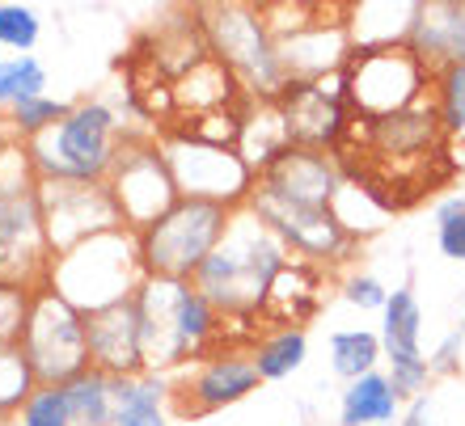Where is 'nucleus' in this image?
I'll list each match as a JSON object with an SVG mask.
<instances>
[{"label": "nucleus", "instance_id": "cd10ccee", "mask_svg": "<svg viewBox=\"0 0 465 426\" xmlns=\"http://www.w3.org/2000/svg\"><path fill=\"white\" fill-rule=\"evenodd\" d=\"M38 380L17 346H0V426H13L22 405L35 397Z\"/></svg>", "mask_w": 465, "mask_h": 426}, {"label": "nucleus", "instance_id": "6e6552de", "mask_svg": "<svg viewBox=\"0 0 465 426\" xmlns=\"http://www.w3.org/2000/svg\"><path fill=\"white\" fill-rule=\"evenodd\" d=\"M347 76V106L355 119H385V114H402L431 98V73L415 51L398 43V47H368L351 51L343 68Z\"/></svg>", "mask_w": 465, "mask_h": 426}, {"label": "nucleus", "instance_id": "72a5a7b5", "mask_svg": "<svg viewBox=\"0 0 465 426\" xmlns=\"http://www.w3.org/2000/svg\"><path fill=\"white\" fill-rule=\"evenodd\" d=\"M385 376H390V384H393V397L406 405L428 392L431 363H428V354H419V359H385Z\"/></svg>", "mask_w": 465, "mask_h": 426}, {"label": "nucleus", "instance_id": "0eeeda50", "mask_svg": "<svg viewBox=\"0 0 465 426\" xmlns=\"http://www.w3.org/2000/svg\"><path fill=\"white\" fill-rule=\"evenodd\" d=\"M17 351L25 354V363H30L38 384L64 389L68 380H76L81 372L94 367V359H89L85 313H81L68 295L55 292V287L35 292Z\"/></svg>", "mask_w": 465, "mask_h": 426}, {"label": "nucleus", "instance_id": "c85d7f7f", "mask_svg": "<svg viewBox=\"0 0 465 426\" xmlns=\"http://www.w3.org/2000/svg\"><path fill=\"white\" fill-rule=\"evenodd\" d=\"M431 106L440 114V127L449 135V144L461 140L465 144V63L440 68L431 76Z\"/></svg>", "mask_w": 465, "mask_h": 426}, {"label": "nucleus", "instance_id": "7ed1b4c3", "mask_svg": "<svg viewBox=\"0 0 465 426\" xmlns=\"http://www.w3.org/2000/svg\"><path fill=\"white\" fill-rule=\"evenodd\" d=\"M127 144V131L119 122V110L102 98H81L64 114L55 131L38 135L30 148L35 173L43 182H85L102 186L111 178L119 148Z\"/></svg>", "mask_w": 465, "mask_h": 426}, {"label": "nucleus", "instance_id": "2eb2a0df", "mask_svg": "<svg viewBox=\"0 0 465 426\" xmlns=\"http://www.w3.org/2000/svg\"><path fill=\"white\" fill-rule=\"evenodd\" d=\"M254 186L288 198V203H301V208H334V198L343 195V186H347V173L334 152L292 144L258 173Z\"/></svg>", "mask_w": 465, "mask_h": 426}, {"label": "nucleus", "instance_id": "bb28decb", "mask_svg": "<svg viewBox=\"0 0 465 426\" xmlns=\"http://www.w3.org/2000/svg\"><path fill=\"white\" fill-rule=\"evenodd\" d=\"M43 93H47V68L38 55H5L0 60V110L5 114L30 98H43Z\"/></svg>", "mask_w": 465, "mask_h": 426}, {"label": "nucleus", "instance_id": "9b49d317", "mask_svg": "<svg viewBox=\"0 0 465 426\" xmlns=\"http://www.w3.org/2000/svg\"><path fill=\"white\" fill-rule=\"evenodd\" d=\"M245 208L288 245V254H296L309 266L331 270V266H343L347 257L355 254V237L343 228V219L334 216V208H301V203H288V198L258 190V186Z\"/></svg>", "mask_w": 465, "mask_h": 426}, {"label": "nucleus", "instance_id": "4c0bfd02", "mask_svg": "<svg viewBox=\"0 0 465 426\" xmlns=\"http://www.w3.org/2000/svg\"><path fill=\"white\" fill-rule=\"evenodd\" d=\"M398 426H440V418H436V397L423 392V397H415V402H406Z\"/></svg>", "mask_w": 465, "mask_h": 426}, {"label": "nucleus", "instance_id": "f257e3e1", "mask_svg": "<svg viewBox=\"0 0 465 426\" xmlns=\"http://www.w3.org/2000/svg\"><path fill=\"white\" fill-rule=\"evenodd\" d=\"M288 262H292L288 245L250 208H237L224 241L216 245V254L199 266V275L191 283L216 305V313L229 325H250V321H258L271 283Z\"/></svg>", "mask_w": 465, "mask_h": 426}, {"label": "nucleus", "instance_id": "e433bc0d", "mask_svg": "<svg viewBox=\"0 0 465 426\" xmlns=\"http://www.w3.org/2000/svg\"><path fill=\"white\" fill-rule=\"evenodd\" d=\"M461 346H465L461 329H453L449 338H440V346H436V351L428 354L431 380H436V376H457V372H461Z\"/></svg>", "mask_w": 465, "mask_h": 426}, {"label": "nucleus", "instance_id": "f704fd0d", "mask_svg": "<svg viewBox=\"0 0 465 426\" xmlns=\"http://www.w3.org/2000/svg\"><path fill=\"white\" fill-rule=\"evenodd\" d=\"M30 300H35V292L0 283V346H17L22 342L25 317H30Z\"/></svg>", "mask_w": 465, "mask_h": 426}, {"label": "nucleus", "instance_id": "c756f323", "mask_svg": "<svg viewBox=\"0 0 465 426\" xmlns=\"http://www.w3.org/2000/svg\"><path fill=\"white\" fill-rule=\"evenodd\" d=\"M68 110H73V102H55L51 93L30 98V102H22V106H13L9 114H5V122H9V140L35 144L38 135H47V131H55V127H60Z\"/></svg>", "mask_w": 465, "mask_h": 426}, {"label": "nucleus", "instance_id": "9d476101", "mask_svg": "<svg viewBox=\"0 0 465 426\" xmlns=\"http://www.w3.org/2000/svg\"><path fill=\"white\" fill-rule=\"evenodd\" d=\"M106 190H111L114 208H119L123 228L135 232V237L144 228H153L183 198L178 186H173V173L165 165L157 135H127L111 178H106Z\"/></svg>", "mask_w": 465, "mask_h": 426}, {"label": "nucleus", "instance_id": "a211bd4d", "mask_svg": "<svg viewBox=\"0 0 465 426\" xmlns=\"http://www.w3.org/2000/svg\"><path fill=\"white\" fill-rule=\"evenodd\" d=\"M406 47L415 51L423 63H428L431 76L440 73V68L465 63V5H457V0H431V5H415Z\"/></svg>", "mask_w": 465, "mask_h": 426}, {"label": "nucleus", "instance_id": "a19ab883", "mask_svg": "<svg viewBox=\"0 0 465 426\" xmlns=\"http://www.w3.org/2000/svg\"><path fill=\"white\" fill-rule=\"evenodd\" d=\"M393 426H398V422H393Z\"/></svg>", "mask_w": 465, "mask_h": 426}, {"label": "nucleus", "instance_id": "5701e85b", "mask_svg": "<svg viewBox=\"0 0 465 426\" xmlns=\"http://www.w3.org/2000/svg\"><path fill=\"white\" fill-rule=\"evenodd\" d=\"M381 351L385 359H419L423 354V308L415 287L390 292V305L381 308Z\"/></svg>", "mask_w": 465, "mask_h": 426}, {"label": "nucleus", "instance_id": "ea45409f", "mask_svg": "<svg viewBox=\"0 0 465 426\" xmlns=\"http://www.w3.org/2000/svg\"><path fill=\"white\" fill-rule=\"evenodd\" d=\"M457 329H461V338H465V305H461V325H457Z\"/></svg>", "mask_w": 465, "mask_h": 426}, {"label": "nucleus", "instance_id": "4468645a", "mask_svg": "<svg viewBox=\"0 0 465 426\" xmlns=\"http://www.w3.org/2000/svg\"><path fill=\"white\" fill-rule=\"evenodd\" d=\"M43 211H47V232L55 257H64L76 245L119 232L123 219L114 208L106 182L85 186V182H43Z\"/></svg>", "mask_w": 465, "mask_h": 426}, {"label": "nucleus", "instance_id": "423d86ee", "mask_svg": "<svg viewBox=\"0 0 465 426\" xmlns=\"http://www.w3.org/2000/svg\"><path fill=\"white\" fill-rule=\"evenodd\" d=\"M232 211L221 203H203V198H178L165 216L135 237L140 245V262L144 275L153 279H173L191 283L199 266L216 254V245L229 232Z\"/></svg>", "mask_w": 465, "mask_h": 426}, {"label": "nucleus", "instance_id": "dca6fc26", "mask_svg": "<svg viewBox=\"0 0 465 426\" xmlns=\"http://www.w3.org/2000/svg\"><path fill=\"white\" fill-rule=\"evenodd\" d=\"M85 325H89V359H94L98 372H106L111 380H132L148 372L135 295L111 308H98V313H85Z\"/></svg>", "mask_w": 465, "mask_h": 426}, {"label": "nucleus", "instance_id": "4be33fe9", "mask_svg": "<svg viewBox=\"0 0 465 426\" xmlns=\"http://www.w3.org/2000/svg\"><path fill=\"white\" fill-rule=\"evenodd\" d=\"M173 397L170 376H132L114 380V426H170L165 405Z\"/></svg>", "mask_w": 465, "mask_h": 426}, {"label": "nucleus", "instance_id": "6ab92c4d", "mask_svg": "<svg viewBox=\"0 0 465 426\" xmlns=\"http://www.w3.org/2000/svg\"><path fill=\"white\" fill-rule=\"evenodd\" d=\"M322 287H326V270L292 257V262L275 275V283H271L267 305H262L258 321H267L271 329H280V325H301L305 329V321L313 317L318 305H322Z\"/></svg>", "mask_w": 465, "mask_h": 426}, {"label": "nucleus", "instance_id": "ddd939ff", "mask_svg": "<svg viewBox=\"0 0 465 426\" xmlns=\"http://www.w3.org/2000/svg\"><path fill=\"white\" fill-rule=\"evenodd\" d=\"M258 384L262 376H258L250 346H224V351L191 363L183 376H173L170 405L186 418L216 414V410H229V405L245 402L250 392H258Z\"/></svg>", "mask_w": 465, "mask_h": 426}, {"label": "nucleus", "instance_id": "20e7f679", "mask_svg": "<svg viewBox=\"0 0 465 426\" xmlns=\"http://www.w3.org/2000/svg\"><path fill=\"white\" fill-rule=\"evenodd\" d=\"M199 30L208 38V51L237 76V85L250 102H280L288 89L280 47L267 25V13L258 5H199Z\"/></svg>", "mask_w": 465, "mask_h": 426}, {"label": "nucleus", "instance_id": "aec40b11", "mask_svg": "<svg viewBox=\"0 0 465 426\" xmlns=\"http://www.w3.org/2000/svg\"><path fill=\"white\" fill-rule=\"evenodd\" d=\"M283 148H292V140H288V122L280 114V102H245L237 157L254 169V178L280 157Z\"/></svg>", "mask_w": 465, "mask_h": 426}, {"label": "nucleus", "instance_id": "f03ea898", "mask_svg": "<svg viewBox=\"0 0 465 426\" xmlns=\"http://www.w3.org/2000/svg\"><path fill=\"white\" fill-rule=\"evenodd\" d=\"M55 249H51L43 178L35 173L22 140L0 144V283L43 292L51 287Z\"/></svg>", "mask_w": 465, "mask_h": 426}, {"label": "nucleus", "instance_id": "b1692460", "mask_svg": "<svg viewBox=\"0 0 465 426\" xmlns=\"http://www.w3.org/2000/svg\"><path fill=\"white\" fill-rule=\"evenodd\" d=\"M250 354H254V367L262 384L271 380H288L292 372H301L309 359V334L301 325H280V329H262L254 342H250Z\"/></svg>", "mask_w": 465, "mask_h": 426}, {"label": "nucleus", "instance_id": "473e14b6", "mask_svg": "<svg viewBox=\"0 0 465 426\" xmlns=\"http://www.w3.org/2000/svg\"><path fill=\"white\" fill-rule=\"evenodd\" d=\"M436 245L444 257L465 262V195H449L436 203Z\"/></svg>", "mask_w": 465, "mask_h": 426}, {"label": "nucleus", "instance_id": "2f4dec72", "mask_svg": "<svg viewBox=\"0 0 465 426\" xmlns=\"http://www.w3.org/2000/svg\"><path fill=\"white\" fill-rule=\"evenodd\" d=\"M13 426H76L73 410H68V397L64 389H51V384H38L35 397L22 405V414Z\"/></svg>", "mask_w": 465, "mask_h": 426}, {"label": "nucleus", "instance_id": "1a4fd4ad", "mask_svg": "<svg viewBox=\"0 0 465 426\" xmlns=\"http://www.w3.org/2000/svg\"><path fill=\"white\" fill-rule=\"evenodd\" d=\"M157 144L165 152V165L173 173V186L183 198H203L237 211L254 195V169L237 157V148L203 144L186 131H157Z\"/></svg>", "mask_w": 465, "mask_h": 426}, {"label": "nucleus", "instance_id": "a878e982", "mask_svg": "<svg viewBox=\"0 0 465 426\" xmlns=\"http://www.w3.org/2000/svg\"><path fill=\"white\" fill-rule=\"evenodd\" d=\"M381 359H385L381 334H372V329H334L331 334V372L343 376L347 384L377 372Z\"/></svg>", "mask_w": 465, "mask_h": 426}, {"label": "nucleus", "instance_id": "f3484780", "mask_svg": "<svg viewBox=\"0 0 465 426\" xmlns=\"http://www.w3.org/2000/svg\"><path fill=\"white\" fill-rule=\"evenodd\" d=\"M322 17H326V9H318V17H309L305 25L275 38L288 81H326V76L343 73L351 60L347 22H322Z\"/></svg>", "mask_w": 465, "mask_h": 426}, {"label": "nucleus", "instance_id": "c9c22d12", "mask_svg": "<svg viewBox=\"0 0 465 426\" xmlns=\"http://www.w3.org/2000/svg\"><path fill=\"white\" fill-rule=\"evenodd\" d=\"M339 295L351 308H364V313H381V308L390 305V292H385V283L377 275H347L339 283Z\"/></svg>", "mask_w": 465, "mask_h": 426}, {"label": "nucleus", "instance_id": "f8f14e48", "mask_svg": "<svg viewBox=\"0 0 465 426\" xmlns=\"http://www.w3.org/2000/svg\"><path fill=\"white\" fill-rule=\"evenodd\" d=\"M280 114L288 122V140L296 148L339 152L351 131V106H347V76L334 73L326 81H288L280 98Z\"/></svg>", "mask_w": 465, "mask_h": 426}, {"label": "nucleus", "instance_id": "412c9836", "mask_svg": "<svg viewBox=\"0 0 465 426\" xmlns=\"http://www.w3.org/2000/svg\"><path fill=\"white\" fill-rule=\"evenodd\" d=\"M398 418H402V402L393 397V384L381 367L351 380L339 397V426H393Z\"/></svg>", "mask_w": 465, "mask_h": 426}, {"label": "nucleus", "instance_id": "58836bf2", "mask_svg": "<svg viewBox=\"0 0 465 426\" xmlns=\"http://www.w3.org/2000/svg\"><path fill=\"white\" fill-rule=\"evenodd\" d=\"M9 140V122H5V110H0V144Z\"/></svg>", "mask_w": 465, "mask_h": 426}, {"label": "nucleus", "instance_id": "39448f33", "mask_svg": "<svg viewBox=\"0 0 465 426\" xmlns=\"http://www.w3.org/2000/svg\"><path fill=\"white\" fill-rule=\"evenodd\" d=\"M144 279L148 275L140 262V245H135V232L127 228L76 245L64 257H55V270H51V287L68 295L81 313H98L119 300H132Z\"/></svg>", "mask_w": 465, "mask_h": 426}, {"label": "nucleus", "instance_id": "7c9ffc66", "mask_svg": "<svg viewBox=\"0 0 465 426\" xmlns=\"http://www.w3.org/2000/svg\"><path fill=\"white\" fill-rule=\"evenodd\" d=\"M38 34H43V17L30 5L0 0V47L13 51V55H30Z\"/></svg>", "mask_w": 465, "mask_h": 426}, {"label": "nucleus", "instance_id": "393cba45", "mask_svg": "<svg viewBox=\"0 0 465 426\" xmlns=\"http://www.w3.org/2000/svg\"><path fill=\"white\" fill-rule=\"evenodd\" d=\"M68 410H73L76 426H114V380L98 367L81 372L76 380L64 384Z\"/></svg>", "mask_w": 465, "mask_h": 426}]
</instances>
